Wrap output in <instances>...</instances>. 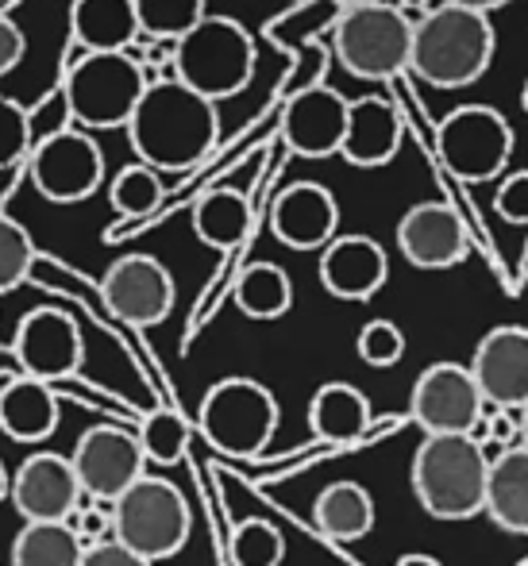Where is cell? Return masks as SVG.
Returning <instances> with one entry per match:
<instances>
[{"mask_svg":"<svg viewBox=\"0 0 528 566\" xmlns=\"http://www.w3.org/2000/svg\"><path fill=\"white\" fill-rule=\"evenodd\" d=\"M70 467L82 485V497L97 501V505H116L147 474L139 440L120 424H97L77 436L74 451H70Z\"/></svg>","mask_w":528,"mask_h":566,"instance_id":"12","label":"cell"},{"mask_svg":"<svg viewBox=\"0 0 528 566\" xmlns=\"http://www.w3.org/2000/svg\"><path fill=\"white\" fill-rule=\"evenodd\" d=\"M335 54L343 70L363 82H394L410 70L413 51V20L390 0L379 4L343 8L332 31Z\"/></svg>","mask_w":528,"mask_h":566,"instance_id":"6","label":"cell"},{"mask_svg":"<svg viewBox=\"0 0 528 566\" xmlns=\"http://www.w3.org/2000/svg\"><path fill=\"white\" fill-rule=\"evenodd\" d=\"M270 231L290 251H324L340 231V205L320 181H293L270 205Z\"/></svg>","mask_w":528,"mask_h":566,"instance_id":"19","label":"cell"},{"mask_svg":"<svg viewBox=\"0 0 528 566\" xmlns=\"http://www.w3.org/2000/svg\"><path fill=\"white\" fill-rule=\"evenodd\" d=\"M517 428H521V448L528 451V405L521 409V424H517Z\"/></svg>","mask_w":528,"mask_h":566,"instance_id":"43","label":"cell"},{"mask_svg":"<svg viewBox=\"0 0 528 566\" xmlns=\"http://www.w3.org/2000/svg\"><path fill=\"white\" fill-rule=\"evenodd\" d=\"M8 485H12V470L0 462V501H8Z\"/></svg>","mask_w":528,"mask_h":566,"instance_id":"42","label":"cell"},{"mask_svg":"<svg viewBox=\"0 0 528 566\" xmlns=\"http://www.w3.org/2000/svg\"><path fill=\"white\" fill-rule=\"evenodd\" d=\"M410 417L424 436H475L486 401L463 363H432L413 381Z\"/></svg>","mask_w":528,"mask_h":566,"instance_id":"11","label":"cell"},{"mask_svg":"<svg viewBox=\"0 0 528 566\" xmlns=\"http://www.w3.org/2000/svg\"><path fill=\"white\" fill-rule=\"evenodd\" d=\"M444 166L467 186H483L506 174L514 158V127L490 105H459L436 132Z\"/></svg>","mask_w":528,"mask_h":566,"instance_id":"9","label":"cell"},{"mask_svg":"<svg viewBox=\"0 0 528 566\" xmlns=\"http://www.w3.org/2000/svg\"><path fill=\"white\" fill-rule=\"evenodd\" d=\"M108 201L120 217L127 220H143L166 201V186H163V174L151 170L143 163H132L112 178L108 186Z\"/></svg>","mask_w":528,"mask_h":566,"instance_id":"30","label":"cell"},{"mask_svg":"<svg viewBox=\"0 0 528 566\" xmlns=\"http://www.w3.org/2000/svg\"><path fill=\"white\" fill-rule=\"evenodd\" d=\"M28 155H31L28 108L0 93V170H8V166H15Z\"/></svg>","mask_w":528,"mask_h":566,"instance_id":"36","label":"cell"},{"mask_svg":"<svg viewBox=\"0 0 528 566\" xmlns=\"http://www.w3.org/2000/svg\"><path fill=\"white\" fill-rule=\"evenodd\" d=\"M494 46H498V35H494L490 15L436 4L421 20H413L410 74H417L432 90H463L490 70Z\"/></svg>","mask_w":528,"mask_h":566,"instance_id":"2","label":"cell"},{"mask_svg":"<svg viewBox=\"0 0 528 566\" xmlns=\"http://www.w3.org/2000/svg\"><path fill=\"white\" fill-rule=\"evenodd\" d=\"M355 350L366 366L374 370H390L405 358V332L397 328L394 321H371L359 328V339H355Z\"/></svg>","mask_w":528,"mask_h":566,"instance_id":"35","label":"cell"},{"mask_svg":"<svg viewBox=\"0 0 528 566\" xmlns=\"http://www.w3.org/2000/svg\"><path fill=\"white\" fill-rule=\"evenodd\" d=\"M405 139L402 113L386 97H359L348 105V127H343L340 155L359 170H379L394 163Z\"/></svg>","mask_w":528,"mask_h":566,"instance_id":"21","label":"cell"},{"mask_svg":"<svg viewBox=\"0 0 528 566\" xmlns=\"http://www.w3.org/2000/svg\"><path fill=\"white\" fill-rule=\"evenodd\" d=\"M494 209L509 224H528V170H517L501 178L498 193H494Z\"/></svg>","mask_w":528,"mask_h":566,"instance_id":"37","label":"cell"},{"mask_svg":"<svg viewBox=\"0 0 528 566\" xmlns=\"http://www.w3.org/2000/svg\"><path fill=\"white\" fill-rule=\"evenodd\" d=\"M70 23H74V39L85 46V54L127 51L139 35L132 0H77Z\"/></svg>","mask_w":528,"mask_h":566,"instance_id":"26","label":"cell"},{"mask_svg":"<svg viewBox=\"0 0 528 566\" xmlns=\"http://www.w3.org/2000/svg\"><path fill=\"white\" fill-rule=\"evenodd\" d=\"M278 397L255 378H220L197 409V428L228 459H255L278 432Z\"/></svg>","mask_w":528,"mask_h":566,"instance_id":"7","label":"cell"},{"mask_svg":"<svg viewBox=\"0 0 528 566\" xmlns=\"http://www.w3.org/2000/svg\"><path fill=\"white\" fill-rule=\"evenodd\" d=\"M486 448L475 436H424L413 451L410 482L421 509L436 521H470L486 501Z\"/></svg>","mask_w":528,"mask_h":566,"instance_id":"3","label":"cell"},{"mask_svg":"<svg viewBox=\"0 0 528 566\" xmlns=\"http://www.w3.org/2000/svg\"><path fill=\"white\" fill-rule=\"evenodd\" d=\"M521 105H525V113H528V82H525V90H521Z\"/></svg>","mask_w":528,"mask_h":566,"instance_id":"46","label":"cell"},{"mask_svg":"<svg viewBox=\"0 0 528 566\" xmlns=\"http://www.w3.org/2000/svg\"><path fill=\"white\" fill-rule=\"evenodd\" d=\"M255 39L231 15H205L194 31L174 43L170 77L186 90L201 93L205 101L220 105L224 97H236L255 77Z\"/></svg>","mask_w":528,"mask_h":566,"instance_id":"4","label":"cell"},{"mask_svg":"<svg viewBox=\"0 0 528 566\" xmlns=\"http://www.w3.org/2000/svg\"><path fill=\"white\" fill-rule=\"evenodd\" d=\"M12 355L20 358V374L46 386H59L66 378H77L85 363V339L74 316L62 308H31L12 336Z\"/></svg>","mask_w":528,"mask_h":566,"instance_id":"13","label":"cell"},{"mask_svg":"<svg viewBox=\"0 0 528 566\" xmlns=\"http://www.w3.org/2000/svg\"><path fill=\"white\" fill-rule=\"evenodd\" d=\"M39 251H35V239L31 231L12 220L8 212H0V297L12 293L15 285L28 282L31 266H35Z\"/></svg>","mask_w":528,"mask_h":566,"instance_id":"34","label":"cell"},{"mask_svg":"<svg viewBox=\"0 0 528 566\" xmlns=\"http://www.w3.org/2000/svg\"><path fill=\"white\" fill-rule=\"evenodd\" d=\"M231 301L247 321H282L293 308V282L278 262H251L236 277Z\"/></svg>","mask_w":528,"mask_h":566,"instance_id":"28","label":"cell"},{"mask_svg":"<svg viewBox=\"0 0 528 566\" xmlns=\"http://www.w3.org/2000/svg\"><path fill=\"white\" fill-rule=\"evenodd\" d=\"M517 566H528V559H521V563H517Z\"/></svg>","mask_w":528,"mask_h":566,"instance_id":"47","label":"cell"},{"mask_svg":"<svg viewBox=\"0 0 528 566\" xmlns=\"http://www.w3.org/2000/svg\"><path fill=\"white\" fill-rule=\"evenodd\" d=\"M194 513L186 493L158 474H143L112 505V539L147 563L174 559L189 544Z\"/></svg>","mask_w":528,"mask_h":566,"instance_id":"5","label":"cell"},{"mask_svg":"<svg viewBox=\"0 0 528 566\" xmlns=\"http://www.w3.org/2000/svg\"><path fill=\"white\" fill-rule=\"evenodd\" d=\"M143 90H147L143 66L127 51H116L82 54L62 85V97L70 119H77L85 132H108V127H127Z\"/></svg>","mask_w":528,"mask_h":566,"instance_id":"8","label":"cell"},{"mask_svg":"<svg viewBox=\"0 0 528 566\" xmlns=\"http://www.w3.org/2000/svg\"><path fill=\"white\" fill-rule=\"evenodd\" d=\"M486 409L521 412L528 405V328L498 324L478 339L467 363Z\"/></svg>","mask_w":528,"mask_h":566,"instance_id":"15","label":"cell"},{"mask_svg":"<svg viewBox=\"0 0 528 566\" xmlns=\"http://www.w3.org/2000/svg\"><path fill=\"white\" fill-rule=\"evenodd\" d=\"M313 524L320 536L335 544H355L371 536L374 528V497L359 482H332L317 493L313 501Z\"/></svg>","mask_w":528,"mask_h":566,"instance_id":"25","label":"cell"},{"mask_svg":"<svg viewBox=\"0 0 528 566\" xmlns=\"http://www.w3.org/2000/svg\"><path fill=\"white\" fill-rule=\"evenodd\" d=\"M8 501L23 524H59L70 521L74 509L82 505V485L70 467V454L35 451L12 470V485H8Z\"/></svg>","mask_w":528,"mask_h":566,"instance_id":"16","label":"cell"},{"mask_svg":"<svg viewBox=\"0 0 528 566\" xmlns=\"http://www.w3.org/2000/svg\"><path fill=\"white\" fill-rule=\"evenodd\" d=\"M397 251L417 270H452L470 254V239L452 205L421 201L397 220Z\"/></svg>","mask_w":528,"mask_h":566,"instance_id":"17","label":"cell"},{"mask_svg":"<svg viewBox=\"0 0 528 566\" xmlns=\"http://www.w3.org/2000/svg\"><path fill=\"white\" fill-rule=\"evenodd\" d=\"M23 54H28V39H23V31L15 28L8 15H0V77L12 74V70L23 62Z\"/></svg>","mask_w":528,"mask_h":566,"instance_id":"38","label":"cell"},{"mask_svg":"<svg viewBox=\"0 0 528 566\" xmlns=\"http://www.w3.org/2000/svg\"><path fill=\"white\" fill-rule=\"evenodd\" d=\"M444 4L470 8V12H483V15H490V12H498V8H506L509 0H444Z\"/></svg>","mask_w":528,"mask_h":566,"instance_id":"40","label":"cell"},{"mask_svg":"<svg viewBox=\"0 0 528 566\" xmlns=\"http://www.w3.org/2000/svg\"><path fill=\"white\" fill-rule=\"evenodd\" d=\"M251 201L236 189H209L194 205V231L213 251H236L251 231Z\"/></svg>","mask_w":528,"mask_h":566,"instance_id":"27","label":"cell"},{"mask_svg":"<svg viewBox=\"0 0 528 566\" xmlns=\"http://www.w3.org/2000/svg\"><path fill=\"white\" fill-rule=\"evenodd\" d=\"M85 544L66 521L59 524H23L12 539V566H82Z\"/></svg>","mask_w":528,"mask_h":566,"instance_id":"29","label":"cell"},{"mask_svg":"<svg viewBox=\"0 0 528 566\" xmlns=\"http://www.w3.org/2000/svg\"><path fill=\"white\" fill-rule=\"evenodd\" d=\"M371 428V401L351 381H324L309 401V432L324 443H355Z\"/></svg>","mask_w":528,"mask_h":566,"instance_id":"24","label":"cell"},{"mask_svg":"<svg viewBox=\"0 0 528 566\" xmlns=\"http://www.w3.org/2000/svg\"><path fill=\"white\" fill-rule=\"evenodd\" d=\"M317 274L335 301H371L390 277L386 247L371 235H335L320 251Z\"/></svg>","mask_w":528,"mask_h":566,"instance_id":"20","label":"cell"},{"mask_svg":"<svg viewBox=\"0 0 528 566\" xmlns=\"http://www.w3.org/2000/svg\"><path fill=\"white\" fill-rule=\"evenodd\" d=\"M82 566H155V563L139 559V555H132V552H127V547H120L116 539H112V544L85 547Z\"/></svg>","mask_w":528,"mask_h":566,"instance_id":"39","label":"cell"},{"mask_svg":"<svg viewBox=\"0 0 528 566\" xmlns=\"http://www.w3.org/2000/svg\"><path fill=\"white\" fill-rule=\"evenodd\" d=\"M483 513L509 536H528V451L521 443L490 459Z\"/></svg>","mask_w":528,"mask_h":566,"instance_id":"23","label":"cell"},{"mask_svg":"<svg viewBox=\"0 0 528 566\" xmlns=\"http://www.w3.org/2000/svg\"><path fill=\"white\" fill-rule=\"evenodd\" d=\"M348 105L343 93L332 85H306L282 108V139L301 158H332L340 155L343 127H348Z\"/></svg>","mask_w":528,"mask_h":566,"instance_id":"18","label":"cell"},{"mask_svg":"<svg viewBox=\"0 0 528 566\" xmlns=\"http://www.w3.org/2000/svg\"><path fill=\"white\" fill-rule=\"evenodd\" d=\"M127 139L143 166L158 174L194 170L220 143V113L201 93L186 90L170 74L155 77L143 90L139 105L127 119Z\"/></svg>","mask_w":528,"mask_h":566,"instance_id":"1","label":"cell"},{"mask_svg":"<svg viewBox=\"0 0 528 566\" xmlns=\"http://www.w3.org/2000/svg\"><path fill=\"white\" fill-rule=\"evenodd\" d=\"M59 428V389L28 374L0 381V432L15 443H43Z\"/></svg>","mask_w":528,"mask_h":566,"instance_id":"22","label":"cell"},{"mask_svg":"<svg viewBox=\"0 0 528 566\" xmlns=\"http://www.w3.org/2000/svg\"><path fill=\"white\" fill-rule=\"evenodd\" d=\"M394 566H444L439 559H432V555H402Z\"/></svg>","mask_w":528,"mask_h":566,"instance_id":"41","label":"cell"},{"mask_svg":"<svg viewBox=\"0 0 528 566\" xmlns=\"http://www.w3.org/2000/svg\"><path fill=\"white\" fill-rule=\"evenodd\" d=\"M135 440H139L143 462L174 467L189 448V424L174 409H151L135 428Z\"/></svg>","mask_w":528,"mask_h":566,"instance_id":"32","label":"cell"},{"mask_svg":"<svg viewBox=\"0 0 528 566\" xmlns=\"http://www.w3.org/2000/svg\"><path fill=\"white\" fill-rule=\"evenodd\" d=\"M135 20H139V35L170 39L178 43L186 31L209 15V0H132Z\"/></svg>","mask_w":528,"mask_h":566,"instance_id":"31","label":"cell"},{"mask_svg":"<svg viewBox=\"0 0 528 566\" xmlns=\"http://www.w3.org/2000/svg\"><path fill=\"white\" fill-rule=\"evenodd\" d=\"M293 4H306V0H293Z\"/></svg>","mask_w":528,"mask_h":566,"instance_id":"48","label":"cell"},{"mask_svg":"<svg viewBox=\"0 0 528 566\" xmlns=\"http://www.w3.org/2000/svg\"><path fill=\"white\" fill-rule=\"evenodd\" d=\"M231 563L236 566H282L286 563V536L270 521H244L231 532Z\"/></svg>","mask_w":528,"mask_h":566,"instance_id":"33","label":"cell"},{"mask_svg":"<svg viewBox=\"0 0 528 566\" xmlns=\"http://www.w3.org/2000/svg\"><path fill=\"white\" fill-rule=\"evenodd\" d=\"M340 8H359V4H379V0H335Z\"/></svg>","mask_w":528,"mask_h":566,"instance_id":"44","label":"cell"},{"mask_svg":"<svg viewBox=\"0 0 528 566\" xmlns=\"http://www.w3.org/2000/svg\"><path fill=\"white\" fill-rule=\"evenodd\" d=\"M101 297L116 321L155 328L174 313V274L155 254H124L101 277Z\"/></svg>","mask_w":528,"mask_h":566,"instance_id":"14","label":"cell"},{"mask_svg":"<svg viewBox=\"0 0 528 566\" xmlns=\"http://www.w3.org/2000/svg\"><path fill=\"white\" fill-rule=\"evenodd\" d=\"M402 4H405V8H424L428 0H402ZM405 8H402V12H405Z\"/></svg>","mask_w":528,"mask_h":566,"instance_id":"45","label":"cell"},{"mask_svg":"<svg viewBox=\"0 0 528 566\" xmlns=\"http://www.w3.org/2000/svg\"><path fill=\"white\" fill-rule=\"evenodd\" d=\"M28 170L35 189L51 205H77L97 193L105 181V155L90 132L62 127L31 147Z\"/></svg>","mask_w":528,"mask_h":566,"instance_id":"10","label":"cell"}]
</instances>
